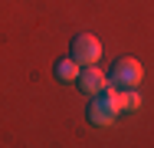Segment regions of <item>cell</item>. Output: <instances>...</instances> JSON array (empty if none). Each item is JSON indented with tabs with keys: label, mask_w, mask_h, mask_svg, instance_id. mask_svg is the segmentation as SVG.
Listing matches in <instances>:
<instances>
[{
	"label": "cell",
	"mask_w": 154,
	"mask_h": 148,
	"mask_svg": "<svg viewBox=\"0 0 154 148\" xmlns=\"http://www.w3.org/2000/svg\"><path fill=\"white\" fill-rule=\"evenodd\" d=\"M141 76H144V69H141V63L134 56H125L115 63V69H112V76H108V82L115 89H138L141 86Z\"/></svg>",
	"instance_id": "cell-2"
},
{
	"label": "cell",
	"mask_w": 154,
	"mask_h": 148,
	"mask_svg": "<svg viewBox=\"0 0 154 148\" xmlns=\"http://www.w3.org/2000/svg\"><path fill=\"white\" fill-rule=\"evenodd\" d=\"M118 89L105 86V92H98V95H92V105H89V122L92 125H98V128H105V125H112L115 118H118Z\"/></svg>",
	"instance_id": "cell-1"
},
{
	"label": "cell",
	"mask_w": 154,
	"mask_h": 148,
	"mask_svg": "<svg viewBox=\"0 0 154 148\" xmlns=\"http://www.w3.org/2000/svg\"><path fill=\"white\" fill-rule=\"evenodd\" d=\"M138 105H141V99L134 89H118V109H138Z\"/></svg>",
	"instance_id": "cell-6"
},
{
	"label": "cell",
	"mask_w": 154,
	"mask_h": 148,
	"mask_svg": "<svg viewBox=\"0 0 154 148\" xmlns=\"http://www.w3.org/2000/svg\"><path fill=\"white\" fill-rule=\"evenodd\" d=\"M105 86H108V79H105L102 69H95V66H82V72H79V89H82V92L98 95V92H105Z\"/></svg>",
	"instance_id": "cell-4"
},
{
	"label": "cell",
	"mask_w": 154,
	"mask_h": 148,
	"mask_svg": "<svg viewBox=\"0 0 154 148\" xmlns=\"http://www.w3.org/2000/svg\"><path fill=\"white\" fill-rule=\"evenodd\" d=\"M56 79H59V82L79 79V63H75V59H62L59 66H56Z\"/></svg>",
	"instance_id": "cell-5"
},
{
	"label": "cell",
	"mask_w": 154,
	"mask_h": 148,
	"mask_svg": "<svg viewBox=\"0 0 154 148\" xmlns=\"http://www.w3.org/2000/svg\"><path fill=\"white\" fill-rule=\"evenodd\" d=\"M72 59L79 63V66H95L98 59H102V43L89 36V33H79L75 40H72Z\"/></svg>",
	"instance_id": "cell-3"
}]
</instances>
